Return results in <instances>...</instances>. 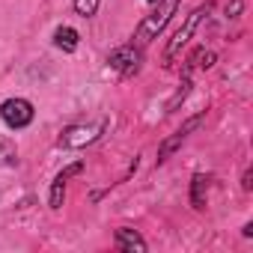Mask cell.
Instances as JSON below:
<instances>
[{
  "label": "cell",
  "mask_w": 253,
  "mask_h": 253,
  "mask_svg": "<svg viewBox=\"0 0 253 253\" xmlns=\"http://www.w3.org/2000/svg\"><path fill=\"white\" fill-rule=\"evenodd\" d=\"M176 6H179V0H161V6H158L152 15H146V18L140 21L134 42H137V45H146V42H152V39H155L161 30H164V24H167V21H170V15L176 12Z\"/></svg>",
  "instance_id": "cell-1"
},
{
  "label": "cell",
  "mask_w": 253,
  "mask_h": 253,
  "mask_svg": "<svg viewBox=\"0 0 253 253\" xmlns=\"http://www.w3.org/2000/svg\"><path fill=\"white\" fill-rule=\"evenodd\" d=\"M0 116L9 128H24V125L33 122V104L27 98H6L0 104Z\"/></svg>",
  "instance_id": "cell-2"
},
{
  "label": "cell",
  "mask_w": 253,
  "mask_h": 253,
  "mask_svg": "<svg viewBox=\"0 0 253 253\" xmlns=\"http://www.w3.org/2000/svg\"><path fill=\"white\" fill-rule=\"evenodd\" d=\"M209 9H211V6H200V9H194V12L188 15V21H185V27H182V30H179L176 36H173V42H170V45H167V51H164V57H167V60H170L173 54H179V48H182V45H185V42L191 39V33L197 30V24H200V18H203V15H206Z\"/></svg>",
  "instance_id": "cell-3"
},
{
  "label": "cell",
  "mask_w": 253,
  "mask_h": 253,
  "mask_svg": "<svg viewBox=\"0 0 253 253\" xmlns=\"http://www.w3.org/2000/svg\"><path fill=\"white\" fill-rule=\"evenodd\" d=\"M107 63H110L113 69H119L122 75H134V72L140 69V51H137L134 45H128V48H116V51L107 57Z\"/></svg>",
  "instance_id": "cell-4"
},
{
  "label": "cell",
  "mask_w": 253,
  "mask_h": 253,
  "mask_svg": "<svg viewBox=\"0 0 253 253\" xmlns=\"http://www.w3.org/2000/svg\"><path fill=\"white\" fill-rule=\"evenodd\" d=\"M104 128V122L98 125H75V128H69L63 137H60V146H84V143H92Z\"/></svg>",
  "instance_id": "cell-5"
},
{
  "label": "cell",
  "mask_w": 253,
  "mask_h": 253,
  "mask_svg": "<svg viewBox=\"0 0 253 253\" xmlns=\"http://www.w3.org/2000/svg\"><path fill=\"white\" fill-rule=\"evenodd\" d=\"M84 167L81 164H72V167H66L57 179H54V185H51V209H60L63 206V194H66V182L72 179V176H78Z\"/></svg>",
  "instance_id": "cell-6"
},
{
  "label": "cell",
  "mask_w": 253,
  "mask_h": 253,
  "mask_svg": "<svg viewBox=\"0 0 253 253\" xmlns=\"http://www.w3.org/2000/svg\"><path fill=\"white\" fill-rule=\"evenodd\" d=\"M200 122H203V116H194L191 122H185L182 128H179V131H176V134H173V137H170V140L164 143V146H161V152H158V161H164V158H167V155H170V152H173V149H176V146H179V143L185 140V137H188V131H194Z\"/></svg>",
  "instance_id": "cell-7"
},
{
  "label": "cell",
  "mask_w": 253,
  "mask_h": 253,
  "mask_svg": "<svg viewBox=\"0 0 253 253\" xmlns=\"http://www.w3.org/2000/svg\"><path fill=\"white\" fill-rule=\"evenodd\" d=\"M116 244L122 250H146V241L134 229H116Z\"/></svg>",
  "instance_id": "cell-8"
},
{
  "label": "cell",
  "mask_w": 253,
  "mask_h": 253,
  "mask_svg": "<svg viewBox=\"0 0 253 253\" xmlns=\"http://www.w3.org/2000/svg\"><path fill=\"white\" fill-rule=\"evenodd\" d=\"M78 30L75 27H60L57 33H54V42H57V48H63V51H75L78 48Z\"/></svg>",
  "instance_id": "cell-9"
},
{
  "label": "cell",
  "mask_w": 253,
  "mask_h": 253,
  "mask_svg": "<svg viewBox=\"0 0 253 253\" xmlns=\"http://www.w3.org/2000/svg\"><path fill=\"white\" fill-rule=\"evenodd\" d=\"M98 3H101V0H75V9H78V15L89 18V15H95Z\"/></svg>",
  "instance_id": "cell-10"
},
{
  "label": "cell",
  "mask_w": 253,
  "mask_h": 253,
  "mask_svg": "<svg viewBox=\"0 0 253 253\" xmlns=\"http://www.w3.org/2000/svg\"><path fill=\"white\" fill-rule=\"evenodd\" d=\"M203 188H209V179L206 176H197L194 179V206L203 209Z\"/></svg>",
  "instance_id": "cell-11"
},
{
  "label": "cell",
  "mask_w": 253,
  "mask_h": 253,
  "mask_svg": "<svg viewBox=\"0 0 253 253\" xmlns=\"http://www.w3.org/2000/svg\"><path fill=\"white\" fill-rule=\"evenodd\" d=\"M12 158H15V149L6 140H0V161H12Z\"/></svg>",
  "instance_id": "cell-12"
},
{
  "label": "cell",
  "mask_w": 253,
  "mask_h": 253,
  "mask_svg": "<svg viewBox=\"0 0 253 253\" xmlns=\"http://www.w3.org/2000/svg\"><path fill=\"white\" fill-rule=\"evenodd\" d=\"M241 12V0H232V6H229V15H238Z\"/></svg>",
  "instance_id": "cell-13"
}]
</instances>
